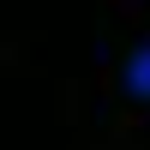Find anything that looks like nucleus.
Instances as JSON below:
<instances>
[{
    "label": "nucleus",
    "instance_id": "nucleus-1",
    "mask_svg": "<svg viewBox=\"0 0 150 150\" xmlns=\"http://www.w3.org/2000/svg\"><path fill=\"white\" fill-rule=\"evenodd\" d=\"M126 84L150 96V48H138V54H132V66H126Z\"/></svg>",
    "mask_w": 150,
    "mask_h": 150
}]
</instances>
